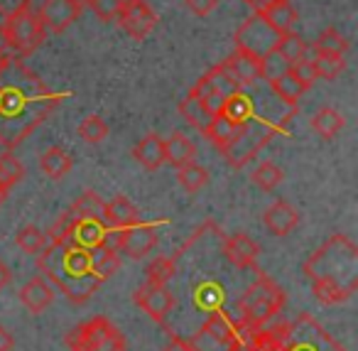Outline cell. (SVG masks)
<instances>
[{"instance_id": "cell-1", "label": "cell", "mask_w": 358, "mask_h": 351, "mask_svg": "<svg viewBox=\"0 0 358 351\" xmlns=\"http://www.w3.org/2000/svg\"><path fill=\"white\" fill-rule=\"evenodd\" d=\"M64 94L52 91L22 57L10 55L0 69V145L17 148L57 111Z\"/></svg>"}, {"instance_id": "cell-2", "label": "cell", "mask_w": 358, "mask_h": 351, "mask_svg": "<svg viewBox=\"0 0 358 351\" xmlns=\"http://www.w3.org/2000/svg\"><path fill=\"white\" fill-rule=\"evenodd\" d=\"M312 295L322 305H338L358 290V246L343 233H334L304 261Z\"/></svg>"}, {"instance_id": "cell-3", "label": "cell", "mask_w": 358, "mask_h": 351, "mask_svg": "<svg viewBox=\"0 0 358 351\" xmlns=\"http://www.w3.org/2000/svg\"><path fill=\"white\" fill-rule=\"evenodd\" d=\"M37 268L71 305H84L101 287V280L91 273V251L47 243L37 253Z\"/></svg>"}, {"instance_id": "cell-4", "label": "cell", "mask_w": 358, "mask_h": 351, "mask_svg": "<svg viewBox=\"0 0 358 351\" xmlns=\"http://www.w3.org/2000/svg\"><path fill=\"white\" fill-rule=\"evenodd\" d=\"M285 305H287V295H285L282 287L273 277L265 275V273H258L253 285L238 300V319H236V326H238V331L260 329L268 322H273L275 317L282 315Z\"/></svg>"}, {"instance_id": "cell-5", "label": "cell", "mask_w": 358, "mask_h": 351, "mask_svg": "<svg viewBox=\"0 0 358 351\" xmlns=\"http://www.w3.org/2000/svg\"><path fill=\"white\" fill-rule=\"evenodd\" d=\"M292 116L294 113L285 116L278 123V121H265L253 113L245 123H241L238 130H236V138L231 140V145L224 150V158L229 160L231 167H243V165H248L275 135L287 128Z\"/></svg>"}, {"instance_id": "cell-6", "label": "cell", "mask_w": 358, "mask_h": 351, "mask_svg": "<svg viewBox=\"0 0 358 351\" xmlns=\"http://www.w3.org/2000/svg\"><path fill=\"white\" fill-rule=\"evenodd\" d=\"M71 351H125V336L106 317H94L64 336Z\"/></svg>"}, {"instance_id": "cell-7", "label": "cell", "mask_w": 358, "mask_h": 351, "mask_svg": "<svg viewBox=\"0 0 358 351\" xmlns=\"http://www.w3.org/2000/svg\"><path fill=\"white\" fill-rule=\"evenodd\" d=\"M282 351H346L312 315L302 312L294 322H287Z\"/></svg>"}, {"instance_id": "cell-8", "label": "cell", "mask_w": 358, "mask_h": 351, "mask_svg": "<svg viewBox=\"0 0 358 351\" xmlns=\"http://www.w3.org/2000/svg\"><path fill=\"white\" fill-rule=\"evenodd\" d=\"M278 42H280V32L260 13L248 18L238 27V32H236V50L248 52L255 60H263L265 55H270L278 47Z\"/></svg>"}, {"instance_id": "cell-9", "label": "cell", "mask_w": 358, "mask_h": 351, "mask_svg": "<svg viewBox=\"0 0 358 351\" xmlns=\"http://www.w3.org/2000/svg\"><path fill=\"white\" fill-rule=\"evenodd\" d=\"M6 30H8V35H10L13 52H15L17 57L32 55V52L45 42V35H47V30L40 22V18L30 11L20 13V15L8 18Z\"/></svg>"}, {"instance_id": "cell-10", "label": "cell", "mask_w": 358, "mask_h": 351, "mask_svg": "<svg viewBox=\"0 0 358 351\" xmlns=\"http://www.w3.org/2000/svg\"><path fill=\"white\" fill-rule=\"evenodd\" d=\"M115 20L133 40H145L157 25V15L145 0H123Z\"/></svg>"}, {"instance_id": "cell-11", "label": "cell", "mask_w": 358, "mask_h": 351, "mask_svg": "<svg viewBox=\"0 0 358 351\" xmlns=\"http://www.w3.org/2000/svg\"><path fill=\"white\" fill-rule=\"evenodd\" d=\"M79 15H81V6H76L74 0H45L40 13H37L42 27L47 32H55V35H59L66 27L74 25L79 20Z\"/></svg>"}, {"instance_id": "cell-12", "label": "cell", "mask_w": 358, "mask_h": 351, "mask_svg": "<svg viewBox=\"0 0 358 351\" xmlns=\"http://www.w3.org/2000/svg\"><path fill=\"white\" fill-rule=\"evenodd\" d=\"M123 238H120V253H125L128 258H145L155 246H157V226L155 223H133L128 228H120Z\"/></svg>"}, {"instance_id": "cell-13", "label": "cell", "mask_w": 358, "mask_h": 351, "mask_svg": "<svg viewBox=\"0 0 358 351\" xmlns=\"http://www.w3.org/2000/svg\"><path fill=\"white\" fill-rule=\"evenodd\" d=\"M135 305H138L143 312H148L155 322H164L174 307V297L164 285L145 282L143 287L135 290Z\"/></svg>"}, {"instance_id": "cell-14", "label": "cell", "mask_w": 358, "mask_h": 351, "mask_svg": "<svg viewBox=\"0 0 358 351\" xmlns=\"http://www.w3.org/2000/svg\"><path fill=\"white\" fill-rule=\"evenodd\" d=\"M224 253L236 268H255L260 246L248 233H234V236L224 238Z\"/></svg>"}, {"instance_id": "cell-15", "label": "cell", "mask_w": 358, "mask_h": 351, "mask_svg": "<svg viewBox=\"0 0 358 351\" xmlns=\"http://www.w3.org/2000/svg\"><path fill=\"white\" fill-rule=\"evenodd\" d=\"M224 67L231 71V76L236 79V84L243 89V86H253L260 79V60H255L248 52L236 50L229 60L224 62Z\"/></svg>"}, {"instance_id": "cell-16", "label": "cell", "mask_w": 358, "mask_h": 351, "mask_svg": "<svg viewBox=\"0 0 358 351\" xmlns=\"http://www.w3.org/2000/svg\"><path fill=\"white\" fill-rule=\"evenodd\" d=\"M20 300H22V305L32 312V315H40V312H45L47 307L55 302V290H52V285H50L47 277L37 275L20 290Z\"/></svg>"}, {"instance_id": "cell-17", "label": "cell", "mask_w": 358, "mask_h": 351, "mask_svg": "<svg viewBox=\"0 0 358 351\" xmlns=\"http://www.w3.org/2000/svg\"><path fill=\"white\" fill-rule=\"evenodd\" d=\"M263 221L275 236H287L294 226L299 223V214L287 202H275L268 212L263 214Z\"/></svg>"}, {"instance_id": "cell-18", "label": "cell", "mask_w": 358, "mask_h": 351, "mask_svg": "<svg viewBox=\"0 0 358 351\" xmlns=\"http://www.w3.org/2000/svg\"><path fill=\"white\" fill-rule=\"evenodd\" d=\"M133 158L143 165L145 170H159L164 163V140L157 133H148L140 138L133 148Z\"/></svg>"}, {"instance_id": "cell-19", "label": "cell", "mask_w": 358, "mask_h": 351, "mask_svg": "<svg viewBox=\"0 0 358 351\" xmlns=\"http://www.w3.org/2000/svg\"><path fill=\"white\" fill-rule=\"evenodd\" d=\"M138 221H140L138 209H135V204L130 202L128 197H123V194H118V197L110 199V202L106 204V226L128 228Z\"/></svg>"}, {"instance_id": "cell-20", "label": "cell", "mask_w": 358, "mask_h": 351, "mask_svg": "<svg viewBox=\"0 0 358 351\" xmlns=\"http://www.w3.org/2000/svg\"><path fill=\"white\" fill-rule=\"evenodd\" d=\"M196 158V145L192 143L187 135L172 133L164 140V163H169L172 167H185V165L194 163Z\"/></svg>"}, {"instance_id": "cell-21", "label": "cell", "mask_w": 358, "mask_h": 351, "mask_svg": "<svg viewBox=\"0 0 358 351\" xmlns=\"http://www.w3.org/2000/svg\"><path fill=\"white\" fill-rule=\"evenodd\" d=\"M189 351H238L241 349V339H226L219 336L214 331H209L206 326H201L196 334H192L187 339Z\"/></svg>"}, {"instance_id": "cell-22", "label": "cell", "mask_w": 358, "mask_h": 351, "mask_svg": "<svg viewBox=\"0 0 358 351\" xmlns=\"http://www.w3.org/2000/svg\"><path fill=\"white\" fill-rule=\"evenodd\" d=\"M76 219H84V221H101L106 223V202L96 192H84L79 194L74 204L69 209Z\"/></svg>"}, {"instance_id": "cell-23", "label": "cell", "mask_w": 358, "mask_h": 351, "mask_svg": "<svg viewBox=\"0 0 358 351\" xmlns=\"http://www.w3.org/2000/svg\"><path fill=\"white\" fill-rule=\"evenodd\" d=\"M179 113H182V118H185L187 123L192 125V128L199 130V133H204V130L209 128L211 118H214V116L206 111L204 101H201L199 96L192 94V91H189V96H187V99L179 104Z\"/></svg>"}, {"instance_id": "cell-24", "label": "cell", "mask_w": 358, "mask_h": 351, "mask_svg": "<svg viewBox=\"0 0 358 351\" xmlns=\"http://www.w3.org/2000/svg\"><path fill=\"white\" fill-rule=\"evenodd\" d=\"M260 15H263L265 20H268L270 25L280 32V35L292 32V27L297 25V11H294V6L289 3V0H280V3L270 6L268 11H263Z\"/></svg>"}, {"instance_id": "cell-25", "label": "cell", "mask_w": 358, "mask_h": 351, "mask_svg": "<svg viewBox=\"0 0 358 351\" xmlns=\"http://www.w3.org/2000/svg\"><path fill=\"white\" fill-rule=\"evenodd\" d=\"M253 113H255L253 99H250L248 94H243L241 89L236 91V94L226 96L224 109H221V116H226V118H229L231 123H236V125L245 123V121H248Z\"/></svg>"}, {"instance_id": "cell-26", "label": "cell", "mask_w": 358, "mask_h": 351, "mask_svg": "<svg viewBox=\"0 0 358 351\" xmlns=\"http://www.w3.org/2000/svg\"><path fill=\"white\" fill-rule=\"evenodd\" d=\"M270 86H273V91H275V96H278L282 104H287V106H297V101H299V96L304 94V86H302V81L297 79V76L292 74V69L289 71H285V74H280V76H275L273 81H270Z\"/></svg>"}, {"instance_id": "cell-27", "label": "cell", "mask_w": 358, "mask_h": 351, "mask_svg": "<svg viewBox=\"0 0 358 351\" xmlns=\"http://www.w3.org/2000/svg\"><path fill=\"white\" fill-rule=\"evenodd\" d=\"M71 165H74L71 155L62 148H50L47 153H42V158H40L42 172H45L50 179H62L71 170Z\"/></svg>"}, {"instance_id": "cell-28", "label": "cell", "mask_w": 358, "mask_h": 351, "mask_svg": "<svg viewBox=\"0 0 358 351\" xmlns=\"http://www.w3.org/2000/svg\"><path fill=\"white\" fill-rule=\"evenodd\" d=\"M118 268H120V256L115 251H108V248H101V246L91 248V273L101 282L108 280Z\"/></svg>"}, {"instance_id": "cell-29", "label": "cell", "mask_w": 358, "mask_h": 351, "mask_svg": "<svg viewBox=\"0 0 358 351\" xmlns=\"http://www.w3.org/2000/svg\"><path fill=\"white\" fill-rule=\"evenodd\" d=\"M343 128V116L336 109H319L312 118V130L319 133V138L331 140Z\"/></svg>"}, {"instance_id": "cell-30", "label": "cell", "mask_w": 358, "mask_h": 351, "mask_svg": "<svg viewBox=\"0 0 358 351\" xmlns=\"http://www.w3.org/2000/svg\"><path fill=\"white\" fill-rule=\"evenodd\" d=\"M236 130H238V125L231 123L226 116L219 113V116H214V118H211V123H209V128L204 130V135L221 150V153H224V150L231 145V140L236 138Z\"/></svg>"}, {"instance_id": "cell-31", "label": "cell", "mask_w": 358, "mask_h": 351, "mask_svg": "<svg viewBox=\"0 0 358 351\" xmlns=\"http://www.w3.org/2000/svg\"><path fill=\"white\" fill-rule=\"evenodd\" d=\"M103 231H106V223L84 221V219H79V221H76V228H74V246L91 251V248H96L101 243Z\"/></svg>"}, {"instance_id": "cell-32", "label": "cell", "mask_w": 358, "mask_h": 351, "mask_svg": "<svg viewBox=\"0 0 358 351\" xmlns=\"http://www.w3.org/2000/svg\"><path fill=\"white\" fill-rule=\"evenodd\" d=\"M312 52H317V55H346V52H348V40L338 30L329 27V30H324L322 35L314 40Z\"/></svg>"}, {"instance_id": "cell-33", "label": "cell", "mask_w": 358, "mask_h": 351, "mask_svg": "<svg viewBox=\"0 0 358 351\" xmlns=\"http://www.w3.org/2000/svg\"><path fill=\"white\" fill-rule=\"evenodd\" d=\"M76 221L79 219L74 216L71 212H64L59 219L55 221V226L50 228L47 238L52 243H59V246H66V248H74V228H76Z\"/></svg>"}, {"instance_id": "cell-34", "label": "cell", "mask_w": 358, "mask_h": 351, "mask_svg": "<svg viewBox=\"0 0 358 351\" xmlns=\"http://www.w3.org/2000/svg\"><path fill=\"white\" fill-rule=\"evenodd\" d=\"M278 55L282 57V60H287L289 64H294V62L304 60L307 57V42L302 40V37L297 35V32H285V35H280V42H278Z\"/></svg>"}, {"instance_id": "cell-35", "label": "cell", "mask_w": 358, "mask_h": 351, "mask_svg": "<svg viewBox=\"0 0 358 351\" xmlns=\"http://www.w3.org/2000/svg\"><path fill=\"white\" fill-rule=\"evenodd\" d=\"M174 270H177V256H162L155 258L145 268V275H148V282H152V285H167L174 277Z\"/></svg>"}, {"instance_id": "cell-36", "label": "cell", "mask_w": 358, "mask_h": 351, "mask_svg": "<svg viewBox=\"0 0 358 351\" xmlns=\"http://www.w3.org/2000/svg\"><path fill=\"white\" fill-rule=\"evenodd\" d=\"M177 182L182 184V189H187L189 194H196L201 187H206V182H209V172H206L201 165L189 163V165H185V167H179Z\"/></svg>"}, {"instance_id": "cell-37", "label": "cell", "mask_w": 358, "mask_h": 351, "mask_svg": "<svg viewBox=\"0 0 358 351\" xmlns=\"http://www.w3.org/2000/svg\"><path fill=\"white\" fill-rule=\"evenodd\" d=\"M204 79L209 81L211 91H219V94H224V96H231V94H236V91L241 89V86L236 84L234 76H231V71L224 67V62H221V64H216V67H211V69L204 74Z\"/></svg>"}, {"instance_id": "cell-38", "label": "cell", "mask_w": 358, "mask_h": 351, "mask_svg": "<svg viewBox=\"0 0 358 351\" xmlns=\"http://www.w3.org/2000/svg\"><path fill=\"white\" fill-rule=\"evenodd\" d=\"M79 138L86 140V143L96 145V143H103L108 138V125L101 116H89L79 123Z\"/></svg>"}, {"instance_id": "cell-39", "label": "cell", "mask_w": 358, "mask_h": 351, "mask_svg": "<svg viewBox=\"0 0 358 351\" xmlns=\"http://www.w3.org/2000/svg\"><path fill=\"white\" fill-rule=\"evenodd\" d=\"M312 62H314L317 74L322 76V79H329V81H334L343 69H346V60H343V55H317Z\"/></svg>"}, {"instance_id": "cell-40", "label": "cell", "mask_w": 358, "mask_h": 351, "mask_svg": "<svg viewBox=\"0 0 358 351\" xmlns=\"http://www.w3.org/2000/svg\"><path fill=\"white\" fill-rule=\"evenodd\" d=\"M282 179H285V172L273 163H263L253 172V182L258 184L260 189H265V192H273L275 187H280Z\"/></svg>"}, {"instance_id": "cell-41", "label": "cell", "mask_w": 358, "mask_h": 351, "mask_svg": "<svg viewBox=\"0 0 358 351\" xmlns=\"http://www.w3.org/2000/svg\"><path fill=\"white\" fill-rule=\"evenodd\" d=\"M25 174L20 160L13 158V155H0V187L10 189L13 184H17Z\"/></svg>"}, {"instance_id": "cell-42", "label": "cell", "mask_w": 358, "mask_h": 351, "mask_svg": "<svg viewBox=\"0 0 358 351\" xmlns=\"http://www.w3.org/2000/svg\"><path fill=\"white\" fill-rule=\"evenodd\" d=\"M47 241H50L47 233L40 231L37 226H25L17 231V246L25 253H40L47 246Z\"/></svg>"}, {"instance_id": "cell-43", "label": "cell", "mask_w": 358, "mask_h": 351, "mask_svg": "<svg viewBox=\"0 0 358 351\" xmlns=\"http://www.w3.org/2000/svg\"><path fill=\"white\" fill-rule=\"evenodd\" d=\"M292 69V64H289L287 60H282V57L278 55V50H273L270 55H265L263 60H260V79H268L273 81L275 76L285 74V71Z\"/></svg>"}, {"instance_id": "cell-44", "label": "cell", "mask_w": 358, "mask_h": 351, "mask_svg": "<svg viewBox=\"0 0 358 351\" xmlns=\"http://www.w3.org/2000/svg\"><path fill=\"white\" fill-rule=\"evenodd\" d=\"M224 302V292L216 282H201V287L196 290V305L204 310H219Z\"/></svg>"}, {"instance_id": "cell-45", "label": "cell", "mask_w": 358, "mask_h": 351, "mask_svg": "<svg viewBox=\"0 0 358 351\" xmlns=\"http://www.w3.org/2000/svg\"><path fill=\"white\" fill-rule=\"evenodd\" d=\"M86 6H89L91 11L101 18V20L108 22V20H113V18L118 15L120 6H123V0H89Z\"/></svg>"}, {"instance_id": "cell-46", "label": "cell", "mask_w": 358, "mask_h": 351, "mask_svg": "<svg viewBox=\"0 0 358 351\" xmlns=\"http://www.w3.org/2000/svg\"><path fill=\"white\" fill-rule=\"evenodd\" d=\"M292 74L297 76L299 81H302V86L304 89H309V86L314 84V81L319 79V74H317V69H314V62L312 60H299V62H294L292 64Z\"/></svg>"}, {"instance_id": "cell-47", "label": "cell", "mask_w": 358, "mask_h": 351, "mask_svg": "<svg viewBox=\"0 0 358 351\" xmlns=\"http://www.w3.org/2000/svg\"><path fill=\"white\" fill-rule=\"evenodd\" d=\"M30 6H32V0H0V15L8 20V18L30 11Z\"/></svg>"}, {"instance_id": "cell-48", "label": "cell", "mask_w": 358, "mask_h": 351, "mask_svg": "<svg viewBox=\"0 0 358 351\" xmlns=\"http://www.w3.org/2000/svg\"><path fill=\"white\" fill-rule=\"evenodd\" d=\"M120 238H123V233H120V228H110L106 226L103 236H101V248H108V251H115L120 253Z\"/></svg>"}, {"instance_id": "cell-49", "label": "cell", "mask_w": 358, "mask_h": 351, "mask_svg": "<svg viewBox=\"0 0 358 351\" xmlns=\"http://www.w3.org/2000/svg\"><path fill=\"white\" fill-rule=\"evenodd\" d=\"M185 6L189 8L194 15L204 18V15H209L216 6H219V0H185Z\"/></svg>"}, {"instance_id": "cell-50", "label": "cell", "mask_w": 358, "mask_h": 351, "mask_svg": "<svg viewBox=\"0 0 358 351\" xmlns=\"http://www.w3.org/2000/svg\"><path fill=\"white\" fill-rule=\"evenodd\" d=\"M204 106H206V111H209L211 116H219L221 113V109H224V101H226V96L224 94H219V91H211L209 96H204Z\"/></svg>"}, {"instance_id": "cell-51", "label": "cell", "mask_w": 358, "mask_h": 351, "mask_svg": "<svg viewBox=\"0 0 358 351\" xmlns=\"http://www.w3.org/2000/svg\"><path fill=\"white\" fill-rule=\"evenodd\" d=\"M162 351H189V344H187V339H182V336L169 334V341L164 344Z\"/></svg>"}, {"instance_id": "cell-52", "label": "cell", "mask_w": 358, "mask_h": 351, "mask_svg": "<svg viewBox=\"0 0 358 351\" xmlns=\"http://www.w3.org/2000/svg\"><path fill=\"white\" fill-rule=\"evenodd\" d=\"M10 55H13L10 35H8L6 25H0V57H10Z\"/></svg>"}, {"instance_id": "cell-53", "label": "cell", "mask_w": 358, "mask_h": 351, "mask_svg": "<svg viewBox=\"0 0 358 351\" xmlns=\"http://www.w3.org/2000/svg\"><path fill=\"white\" fill-rule=\"evenodd\" d=\"M13 346H15L13 334L6 329V326H0V351H13Z\"/></svg>"}, {"instance_id": "cell-54", "label": "cell", "mask_w": 358, "mask_h": 351, "mask_svg": "<svg viewBox=\"0 0 358 351\" xmlns=\"http://www.w3.org/2000/svg\"><path fill=\"white\" fill-rule=\"evenodd\" d=\"M248 3L255 8V13H263V11H268L270 6H275V3H280V0H248Z\"/></svg>"}, {"instance_id": "cell-55", "label": "cell", "mask_w": 358, "mask_h": 351, "mask_svg": "<svg viewBox=\"0 0 358 351\" xmlns=\"http://www.w3.org/2000/svg\"><path fill=\"white\" fill-rule=\"evenodd\" d=\"M10 280H13V275H10V268H8L6 263L0 261V290H3V287H6Z\"/></svg>"}, {"instance_id": "cell-56", "label": "cell", "mask_w": 358, "mask_h": 351, "mask_svg": "<svg viewBox=\"0 0 358 351\" xmlns=\"http://www.w3.org/2000/svg\"><path fill=\"white\" fill-rule=\"evenodd\" d=\"M6 199H8V189L0 187V207H3V202H6Z\"/></svg>"}, {"instance_id": "cell-57", "label": "cell", "mask_w": 358, "mask_h": 351, "mask_svg": "<svg viewBox=\"0 0 358 351\" xmlns=\"http://www.w3.org/2000/svg\"><path fill=\"white\" fill-rule=\"evenodd\" d=\"M74 3H76V6H81V8H84L86 3H89V0H74Z\"/></svg>"}, {"instance_id": "cell-58", "label": "cell", "mask_w": 358, "mask_h": 351, "mask_svg": "<svg viewBox=\"0 0 358 351\" xmlns=\"http://www.w3.org/2000/svg\"><path fill=\"white\" fill-rule=\"evenodd\" d=\"M6 62H8V57H0V69H3V67H6Z\"/></svg>"}]
</instances>
